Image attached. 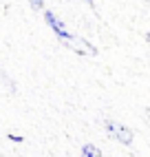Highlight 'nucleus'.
Instances as JSON below:
<instances>
[{
  "label": "nucleus",
  "instance_id": "39448f33",
  "mask_svg": "<svg viewBox=\"0 0 150 157\" xmlns=\"http://www.w3.org/2000/svg\"><path fill=\"white\" fill-rule=\"evenodd\" d=\"M29 2H31L33 9H42V7H44V0H29Z\"/></svg>",
  "mask_w": 150,
  "mask_h": 157
},
{
  "label": "nucleus",
  "instance_id": "f257e3e1",
  "mask_svg": "<svg viewBox=\"0 0 150 157\" xmlns=\"http://www.w3.org/2000/svg\"><path fill=\"white\" fill-rule=\"evenodd\" d=\"M104 131L111 135V137L115 140V142H119V144H133V131L128 128V126H124L122 122H117V120H104Z\"/></svg>",
  "mask_w": 150,
  "mask_h": 157
},
{
  "label": "nucleus",
  "instance_id": "f03ea898",
  "mask_svg": "<svg viewBox=\"0 0 150 157\" xmlns=\"http://www.w3.org/2000/svg\"><path fill=\"white\" fill-rule=\"evenodd\" d=\"M60 42L66 47V49L75 51V53H80V56H97V49H95L88 40H84V38H80V36L66 33L64 38H60Z\"/></svg>",
  "mask_w": 150,
  "mask_h": 157
},
{
  "label": "nucleus",
  "instance_id": "7ed1b4c3",
  "mask_svg": "<svg viewBox=\"0 0 150 157\" xmlns=\"http://www.w3.org/2000/svg\"><path fill=\"white\" fill-rule=\"evenodd\" d=\"M44 18H47V22H49V25H51L53 29H55V36H58V38H64V36L69 33V31L64 29V25L60 22V18H58L55 13H51V11H47V13H44Z\"/></svg>",
  "mask_w": 150,
  "mask_h": 157
},
{
  "label": "nucleus",
  "instance_id": "20e7f679",
  "mask_svg": "<svg viewBox=\"0 0 150 157\" xmlns=\"http://www.w3.org/2000/svg\"><path fill=\"white\" fill-rule=\"evenodd\" d=\"M80 157H102V151L95 144H84L80 151Z\"/></svg>",
  "mask_w": 150,
  "mask_h": 157
},
{
  "label": "nucleus",
  "instance_id": "423d86ee",
  "mask_svg": "<svg viewBox=\"0 0 150 157\" xmlns=\"http://www.w3.org/2000/svg\"><path fill=\"white\" fill-rule=\"evenodd\" d=\"M9 140H11V142H16V144H20V142H22V137H18V135H9Z\"/></svg>",
  "mask_w": 150,
  "mask_h": 157
},
{
  "label": "nucleus",
  "instance_id": "0eeeda50",
  "mask_svg": "<svg viewBox=\"0 0 150 157\" xmlns=\"http://www.w3.org/2000/svg\"><path fill=\"white\" fill-rule=\"evenodd\" d=\"M84 2H88V5H91V7L95 9V5H93V0H84Z\"/></svg>",
  "mask_w": 150,
  "mask_h": 157
},
{
  "label": "nucleus",
  "instance_id": "6e6552de",
  "mask_svg": "<svg viewBox=\"0 0 150 157\" xmlns=\"http://www.w3.org/2000/svg\"><path fill=\"white\" fill-rule=\"evenodd\" d=\"M146 40H148V42H150V33H146Z\"/></svg>",
  "mask_w": 150,
  "mask_h": 157
}]
</instances>
